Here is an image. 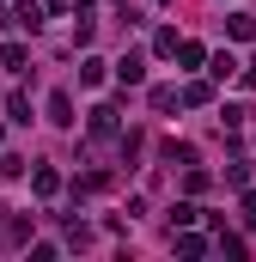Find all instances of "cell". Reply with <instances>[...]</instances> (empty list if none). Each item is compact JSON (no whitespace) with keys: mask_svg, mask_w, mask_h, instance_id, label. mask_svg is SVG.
Listing matches in <instances>:
<instances>
[{"mask_svg":"<svg viewBox=\"0 0 256 262\" xmlns=\"http://www.w3.org/2000/svg\"><path fill=\"white\" fill-rule=\"evenodd\" d=\"M116 128H122V122H116V104H98V110H92V134L104 140V134H116Z\"/></svg>","mask_w":256,"mask_h":262,"instance_id":"1","label":"cell"},{"mask_svg":"<svg viewBox=\"0 0 256 262\" xmlns=\"http://www.w3.org/2000/svg\"><path fill=\"white\" fill-rule=\"evenodd\" d=\"M49 122H55V128H73V98H67V92L49 98Z\"/></svg>","mask_w":256,"mask_h":262,"instance_id":"2","label":"cell"},{"mask_svg":"<svg viewBox=\"0 0 256 262\" xmlns=\"http://www.w3.org/2000/svg\"><path fill=\"white\" fill-rule=\"evenodd\" d=\"M116 73H122V85H140V79H146V61H140V55L128 49L122 61H116Z\"/></svg>","mask_w":256,"mask_h":262,"instance_id":"3","label":"cell"},{"mask_svg":"<svg viewBox=\"0 0 256 262\" xmlns=\"http://www.w3.org/2000/svg\"><path fill=\"white\" fill-rule=\"evenodd\" d=\"M31 189H37V195H55V189H61V177H55L49 165H37V171H31Z\"/></svg>","mask_w":256,"mask_h":262,"instance_id":"4","label":"cell"},{"mask_svg":"<svg viewBox=\"0 0 256 262\" xmlns=\"http://www.w3.org/2000/svg\"><path fill=\"white\" fill-rule=\"evenodd\" d=\"M226 31H232V37H256V18H250V12H232Z\"/></svg>","mask_w":256,"mask_h":262,"instance_id":"5","label":"cell"},{"mask_svg":"<svg viewBox=\"0 0 256 262\" xmlns=\"http://www.w3.org/2000/svg\"><path fill=\"white\" fill-rule=\"evenodd\" d=\"M79 79H86V85H104V61H98V55H86V61H79Z\"/></svg>","mask_w":256,"mask_h":262,"instance_id":"6","label":"cell"},{"mask_svg":"<svg viewBox=\"0 0 256 262\" xmlns=\"http://www.w3.org/2000/svg\"><path fill=\"white\" fill-rule=\"evenodd\" d=\"M153 110H177V92L171 85H153Z\"/></svg>","mask_w":256,"mask_h":262,"instance_id":"7","label":"cell"},{"mask_svg":"<svg viewBox=\"0 0 256 262\" xmlns=\"http://www.w3.org/2000/svg\"><path fill=\"white\" fill-rule=\"evenodd\" d=\"M6 116H12V122H31V104H25V98L12 92V98H6Z\"/></svg>","mask_w":256,"mask_h":262,"instance_id":"8","label":"cell"},{"mask_svg":"<svg viewBox=\"0 0 256 262\" xmlns=\"http://www.w3.org/2000/svg\"><path fill=\"white\" fill-rule=\"evenodd\" d=\"M165 152H171V159H177V165H195V146H189V140H171V146H165Z\"/></svg>","mask_w":256,"mask_h":262,"instance_id":"9","label":"cell"}]
</instances>
